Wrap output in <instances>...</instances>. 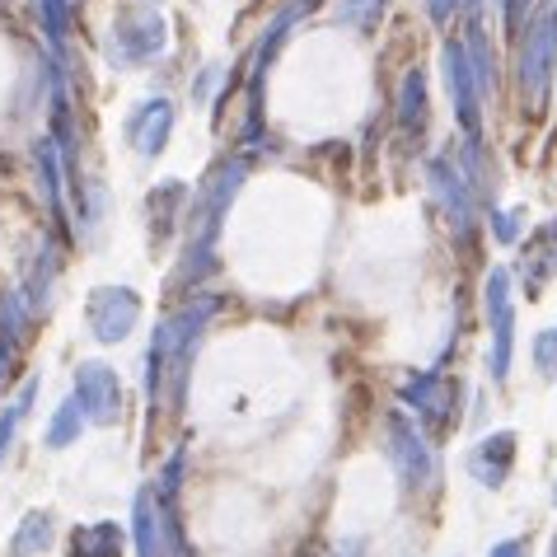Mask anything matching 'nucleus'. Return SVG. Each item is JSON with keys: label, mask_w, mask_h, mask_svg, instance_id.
Listing matches in <instances>:
<instances>
[{"label": "nucleus", "mask_w": 557, "mask_h": 557, "mask_svg": "<svg viewBox=\"0 0 557 557\" xmlns=\"http://www.w3.org/2000/svg\"><path fill=\"white\" fill-rule=\"evenodd\" d=\"M502 5H506V24L520 28V14H524V5H530V0H502Z\"/></svg>", "instance_id": "b1692460"}, {"label": "nucleus", "mask_w": 557, "mask_h": 557, "mask_svg": "<svg viewBox=\"0 0 557 557\" xmlns=\"http://www.w3.org/2000/svg\"><path fill=\"white\" fill-rule=\"evenodd\" d=\"M38 5H42V20H48L52 42H61L66 38V0H38Z\"/></svg>", "instance_id": "412c9836"}, {"label": "nucleus", "mask_w": 557, "mask_h": 557, "mask_svg": "<svg viewBox=\"0 0 557 557\" xmlns=\"http://www.w3.org/2000/svg\"><path fill=\"white\" fill-rule=\"evenodd\" d=\"M10 361H14V343H5V337H0V380L10 375Z\"/></svg>", "instance_id": "a878e982"}, {"label": "nucleus", "mask_w": 557, "mask_h": 557, "mask_svg": "<svg viewBox=\"0 0 557 557\" xmlns=\"http://www.w3.org/2000/svg\"><path fill=\"white\" fill-rule=\"evenodd\" d=\"M85 319L99 343H122V337L136 329V319H141V300H136V290H127V286H99L95 296H89Z\"/></svg>", "instance_id": "20e7f679"}, {"label": "nucleus", "mask_w": 557, "mask_h": 557, "mask_svg": "<svg viewBox=\"0 0 557 557\" xmlns=\"http://www.w3.org/2000/svg\"><path fill=\"white\" fill-rule=\"evenodd\" d=\"M553 343H557V333H553Z\"/></svg>", "instance_id": "c85d7f7f"}, {"label": "nucleus", "mask_w": 557, "mask_h": 557, "mask_svg": "<svg viewBox=\"0 0 557 557\" xmlns=\"http://www.w3.org/2000/svg\"><path fill=\"white\" fill-rule=\"evenodd\" d=\"M422 95H426L422 71H408V81H404V127H412V132H422V117H426Z\"/></svg>", "instance_id": "aec40b11"}, {"label": "nucleus", "mask_w": 557, "mask_h": 557, "mask_svg": "<svg viewBox=\"0 0 557 557\" xmlns=\"http://www.w3.org/2000/svg\"><path fill=\"white\" fill-rule=\"evenodd\" d=\"M510 459H516V436H510V431H497V436H487V441L469 455V469L478 473V483L502 487L506 473H510Z\"/></svg>", "instance_id": "f8f14e48"}, {"label": "nucleus", "mask_w": 557, "mask_h": 557, "mask_svg": "<svg viewBox=\"0 0 557 557\" xmlns=\"http://www.w3.org/2000/svg\"><path fill=\"white\" fill-rule=\"evenodd\" d=\"M487 557H524V544H520V539H506V544H497Z\"/></svg>", "instance_id": "5701e85b"}, {"label": "nucleus", "mask_w": 557, "mask_h": 557, "mask_svg": "<svg viewBox=\"0 0 557 557\" xmlns=\"http://www.w3.org/2000/svg\"><path fill=\"white\" fill-rule=\"evenodd\" d=\"M553 57H557V10H544L539 20L524 28V42H520V61H516V75H520V95L539 103L548 89V75H553Z\"/></svg>", "instance_id": "f03ea898"}, {"label": "nucleus", "mask_w": 557, "mask_h": 557, "mask_svg": "<svg viewBox=\"0 0 557 557\" xmlns=\"http://www.w3.org/2000/svg\"><path fill=\"white\" fill-rule=\"evenodd\" d=\"M459 10V0H431V14H436V20L445 24V20H450V14Z\"/></svg>", "instance_id": "393cba45"}, {"label": "nucleus", "mask_w": 557, "mask_h": 557, "mask_svg": "<svg viewBox=\"0 0 557 557\" xmlns=\"http://www.w3.org/2000/svg\"><path fill=\"white\" fill-rule=\"evenodd\" d=\"M445 85H450L455 117L463 122V132L478 136V95H483V85H478V71L463 42H445Z\"/></svg>", "instance_id": "0eeeda50"}, {"label": "nucleus", "mask_w": 557, "mask_h": 557, "mask_svg": "<svg viewBox=\"0 0 557 557\" xmlns=\"http://www.w3.org/2000/svg\"><path fill=\"white\" fill-rule=\"evenodd\" d=\"M384 431H389V459H394L398 478H404L408 487L431 483V478H436V459H431V445H426L422 431H417L404 412H394Z\"/></svg>", "instance_id": "423d86ee"}, {"label": "nucleus", "mask_w": 557, "mask_h": 557, "mask_svg": "<svg viewBox=\"0 0 557 557\" xmlns=\"http://www.w3.org/2000/svg\"><path fill=\"white\" fill-rule=\"evenodd\" d=\"M404 398L412 404L417 417H426L431 426H445L450 422V412H445V380L436 375V370H426V375H412L404 384Z\"/></svg>", "instance_id": "ddd939ff"}, {"label": "nucleus", "mask_w": 557, "mask_h": 557, "mask_svg": "<svg viewBox=\"0 0 557 557\" xmlns=\"http://www.w3.org/2000/svg\"><path fill=\"white\" fill-rule=\"evenodd\" d=\"M113 38H117V52L122 61H146L164 48V24L154 20V14H122L117 28H113Z\"/></svg>", "instance_id": "9d476101"}, {"label": "nucleus", "mask_w": 557, "mask_h": 557, "mask_svg": "<svg viewBox=\"0 0 557 557\" xmlns=\"http://www.w3.org/2000/svg\"><path fill=\"white\" fill-rule=\"evenodd\" d=\"M71 557H122V530L113 520L81 524L71 534Z\"/></svg>", "instance_id": "2eb2a0df"}, {"label": "nucleus", "mask_w": 557, "mask_h": 557, "mask_svg": "<svg viewBox=\"0 0 557 557\" xmlns=\"http://www.w3.org/2000/svg\"><path fill=\"white\" fill-rule=\"evenodd\" d=\"M75 404L85 408V422H117L122 417V380L99 361L75 366Z\"/></svg>", "instance_id": "39448f33"}, {"label": "nucleus", "mask_w": 557, "mask_h": 557, "mask_svg": "<svg viewBox=\"0 0 557 557\" xmlns=\"http://www.w3.org/2000/svg\"><path fill=\"white\" fill-rule=\"evenodd\" d=\"M132 534H136V557H164V502L154 497V487L136 492Z\"/></svg>", "instance_id": "9b49d317"}, {"label": "nucleus", "mask_w": 557, "mask_h": 557, "mask_svg": "<svg viewBox=\"0 0 557 557\" xmlns=\"http://www.w3.org/2000/svg\"><path fill=\"white\" fill-rule=\"evenodd\" d=\"M553 244H557V225H544L530 239V249H524V290H530V296H539L544 282L557 272V249Z\"/></svg>", "instance_id": "4468645a"}, {"label": "nucleus", "mask_w": 557, "mask_h": 557, "mask_svg": "<svg viewBox=\"0 0 557 557\" xmlns=\"http://www.w3.org/2000/svg\"><path fill=\"white\" fill-rule=\"evenodd\" d=\"M431 188H436L441 207L450 211L459 235H469V225H473V183L459 178V169L450 160H431Z\"/></svg>", "instance_id": "6e6552de"}, {"label": "nucleus", "mask_w": 557, "mask_h": 557, "mask_svg": "<svg viewBox=\"0 0 557 557\" xmlns=\"http://www.w3.org/2000/svg\"><path fill=\"white\" fill-rule=\"evenodd\" d=\"M553 557H557V539H553Z\"/></svg>", "instance_id": "bb28decb"}, {"label": "nucleus", "mask_w": 557, "mask_h": 557, "mask_svg": "<svg viewBox=\"0 0 557 557\" xmlns=\"http://www.w3.org/2000/svg\"><path fill=\"white\" fill-rule=\"evenodd\" d=\"M520 215H524V211H497V215H492V230H497V239L510 244V239L520 235Z\"/></svg>", "instance_id": "4be33fe9"}, {"label": "nucleus", "mask_w": 557, "mask_h": 557, "mask_svg": "<svg viewBox=\"0 0 557 557\" xmlns=\"http://www.w3.org/2000/svg\"><path fill=\"white\" fill-rule=\"evenodd\" d=\"M38 398V375L34 380H24V389H20V398L0 412V459L10 455V445H14V431H20V422H24V412H28V404Z\"/></svg>", "instance_id": "a211bd4d"}, {"label": "nucleus", "mask_w": 557, "mask_h": 557, "mask_svg": "<svg viewBox=\"0 0 557 557\" xmlns=\"http://www.w3.org/2000/svg\"><path fill=\"white\" fill-rule=\"evenodd\" d=\"M487 329H492V375H510V347H516V296H510V272H487Z\"/></svg>", "instance_id": "7ed1b4c3"}, {"label": "nucleus", "mask_w": 557, "mask_h": 557, "mask_svg": "<svg viewBox=\"0 0 557 557\" xmlns=\"http://www.w3.org/2000/svg\"><path fill=\"white\" fill-rule=\"evenodd\" d=\"M81 426H85V408L75 404V394L66 398V404L57 408V417H52V426H48V445L52 450H66V445L81 436Z\"/></svg>", "instance_id": "f3484780"}, {"label": "nucleus", "mask_w": 557, "mask_h": 557, "mask_svg": "<svg viewBox=\"0 0 557 557\" xmlns=\"http://www.w3.org/2000/svg\"><path fill=\"white\" fill-rule=\"evenodd\" d=\"M215 314V300H193L188 309H178L174 319H164L150 337L146 351V398L150 404H169L174 408L183 398V380H188V361L197 343H202L207 323Z\"/></svg>", "instance_id": "f257e3e1"}, {"label": "nucleus", "mask_w": 557, "mask_h": 557, "mask_svg": "<svg viewBox=\"0 0 557 557\" xmlns=\"http://www.w3.org/2000/svg\"><path fill=\"white\" fill-rule=\"evenodd\" d=\"M169 132H174V103L169 99H146L127 122V136L136 141L141 154H160L164 141H169Z\"/></svg>", "instance_id": "1a4fd4ad"}, {"label": "nucleus", "mask_w": 557, "mask_h": 557, "mask_svg": "<svg viewBox=\"0 0 557 557\" xmlns=\"http://www.w3.org/2000/svg\"><path fill=\"white\" fill-rule=\"evenodd\" d=\"M333 20L343 24V28H370V24L380 20V0H337Z\"/></svg>", "instance_id": "6ab92c4d"}, {"label": "nucleus", "mask_w": 557, "mask_h": 557, "mask_svg": "<svg viewBox=\"0 0 557 557\" xmlns=\"http://www.w3.org/2000/svg\"><path fill=\"white\" fill-rule=\"evenodd\" d=\"M52 539H57V520L48 516V510H34V516H24L20 530H14L10 557H38V553L52 548Z\"/></svg>", "instance_id": "dca6fc26"}, {"label": "nucleus", "mask_w": 557, "mask_h": 557, "mask_svg": "<svg viewBox=\"0 0 557 557\" xmlns=\"http://www.w3.org/2000/svg\"><path fill=\"white\" fill-rule=\"evenodd\" d=\"M553 502H557V487H553Z\"/></svg>", "instance_id": "cd10ccee"}]
</instances>
